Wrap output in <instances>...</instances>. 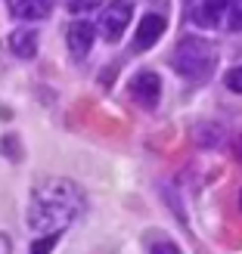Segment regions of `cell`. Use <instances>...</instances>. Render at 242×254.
I'll use <instances>...</instances> for the list:
<instances>
[{
  "instance_id": "cell-1",
  "label": "cell",
  "mask_w": 242,
  "mask_h": 254,
  "mask_svg": "<svg viewBox=\"0 0 242 254\" xmlns=\"http://www.w3.org/2000/svg\"><path fill=\"white\" fill-rule=\"evenodd\" d=\"M84 192L78 183L62 180V177H50V180L37 183L31 192L28 205V226L41 236H59L66 226H72L84 211Z\"/></svg>"
},
{
  "instance_id": "cell-2",
  "label": "cell",
  "mask_w": 242,
  "mask_h": 254,
  "mask_svg": "<svg viewBox=\"0 0 242 254\" xmlns=\"http://www.w3.org/2000/svg\"><path fill=\"white\" fill-rule=\"evenodd\" d=\"M171 65L186 81H205L214 71V65H218V50L205 37H196V34L180 37V44H177L174 56H171Z\"/></svg>"
},
{
  "instance_id": "cell-3",
  "label": "cell",
  "mask_w": 242,
  "mask_h": 254,
  "mask_svg": "<svg viewBox=\"0 0 242 254\" xmlns=\"http://www.w3.org/2000/svg\"><path fill=\"white\" fill-rule=\"evenodd\" d=\"M134 16V3L131 0H112V3L99 12V34L106 37L109 44L121 41V34L127 28V22Z\"/></svg>"
},
{
  "instance_id": "cell-4",
  "label": "cell",
  "mask_w": 242,
  "mask_h": 254,
  "mask_svg": "<svg viewBox=\"0 0 242 254\" xmlns=\"http://www.w3.org/2000/svg\"><path fill=\"white\" fill-rule=\"evenodd\" d=\"M159 96H161V81H159L156 71H140L137 78L131 81V99L140 109L152 112L159 106Z\"/></svg>"
},
{
  "instance_id": "cell-5",
  "label": "cell",
  "mask_w": 242,
  "mask_h": 254,
  "mask_svg": "<svg viewBox=\"0 0 242 254\" xmlns=\"http://www.w3.org/2000/svg\"><path fill=\"white\" fill-rule=\"evenodd\" d=\"M227 6H230V0H202L193 9V22L199 28H214V25H221V16L227 12Z\"/></svg>"
},
{
  "instance_id": "cell-6",
  "label": "cell",
  "mask_w": 242,
  "mask_h": 254,
  "mask_svg": "<svg viewBox=\"0 0 242 254\" xmlns=\"http://www.w3.org/2000/svg\"><path fill=\"white\" fill-rule=\"evenodd\" d=\"M9 3V12L22 22H37L50 16V6H53V0H6Z\"/></svg>"
},
{
  "instance_id": "cell-7",
  "label": "cell",
  "mask_w": 242,
  "mask_h": 254,
  "mask_svg": "<svg viewBox=\"0 0 242 254\" xmlns=\"http://www.w3.org/2000/svg\"><path fill=\"white\" fill-rule=\"evenodd\" d=\"M66 44H69V50H72L78 59H84L87 50H90V44H93V25H87V22H75V25H69Z\"/></svg>"
},
{
  "instance_id": "cell-8",
  "label": "cell",
  "mask_w": 242,
  "mask_h": 254,
  "mask_svg": "<svg viewBox=\"0 0 242 254\" xmlns=\"http://www.w3.org/2000/svg\"><path fill=\"white\" fill-rule=\"evenodd\" d=\"M161 31H164V19L159 16V12H149V16H143V22H140V28H137L134 47H137V50L152 47V44L161 37Z\"/></svg>"
},
{
  "instance_id": "cell-9",
  "label": "cell",
  "mask_w": 242,
  "mask_h": 254,
  "mask_svg": "<svg viewBox=\"0 0 242 254\" xmlns=\"http://www.w3.org/2000/svg\"><path fill=\"white\" fill-rule=\"evenodd\" d=\"M9 50L16 53L19 59H34L37 53V34L31 28H19L9 34Z\"/></svg>"
},
{
  "instance_id": "cell-10",
  "label": "cell",
  "mask_w": 242,
  "mask_h": 254,
  "mask_svg": "<svg viewBox=\"0 0 242 254\" xmlns=\"http://www.w3.org/2000/svg\"><path fill=\"white\" fill-rule=\"evenodd\" d=\"M227 22H230V31H242V0H230V6H227Z\"/></svg>"
},
{
  "instance_id": "cell-11",
  "label": "cell",
  "mask_w": 242,
  "mask_h": 254,
  "mask_svg": "<svg viewBox=\"0 0 242 254\" xmlns=\"http://www.w3.org/2000/svg\"><path fill=\"white\" fill-rule=\"evenodd\" d=\"M103 0H66V6H69V12H90V9H96Z\"/></svg>"
},
{
  "instance_id": "cell-12",
  "label": "cell",
  "mask_w": 242,
  "mask_h": 254,
  "mask_svg": "<svg viewBox=\"0 0 242 254\" xmlns=\"http://www.w3.org/2000/svg\"><path fill=\"white\" fill-rule=\"evenodd\" d=\"M224 84L230 87L233 93H242V65H236V68H230V71H227V78H224Z\"/></svg>"
},
{
  "instance_id": "cell-13",
  "label": "cell",
  "mask_w": 242,
  "mask_h": 254,
  "mask_svg": "<svg viewBox=\"0 0 242 254\" xmlns=\"http://www.w3.org/2000/svg\"><path fill=\"white\" fill-rule=\"evenodd\" d=\"M56 239H59V236H44V239H37L34 248H31V254H50V251H53V245H56Z\"/></svg>"
},
{
  "instance_id": "cell-14",
  "label": "cell",
  "mask_w": 242,
  "mask_h": 254,
  "mask_svg": "<svg viewBox=\"0 0 242 254\" xmlns=\"http://www.w3.org/2000/svg\"><path fill=\"white\" fill-rule=\"evenodd\" d=\"M149 254H180V248H177V245H171V242H159V245L152 248Z\"/></svg>"
},
{
  "instance_id": "cell-15",
  "label": "cell",
  "mask_w": 242,
  "mask_h": 254,
  "mask_svg": "<svg viewBox=\"0 0 242 254\" xmlns=\"http://www.w3.org/2000/svg\"><path fill=\"white\" fill-rule=\"evenodd\" d=\"M0 254H12V245H9V239L0 233Z\"/></svg>"
},
{
  "instance_id": "cell-16",
  "label": "cell",
  "mask_w": 242,
  "mask_h": 254,
  "mask_svg": "<svg viewBox=\"0 0 242 254\" xmlns=\"http://www.w3.org/2000/svg\"><path fill=\"white\" fill-rule=\"evenodd\" d=\"M239 208H242V192H239Z\"/></svg>"
}]
</instances>
